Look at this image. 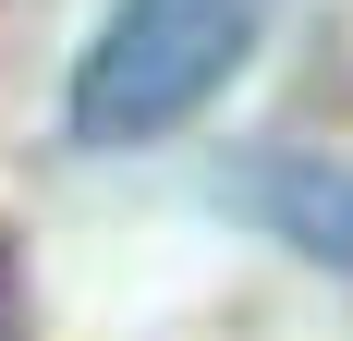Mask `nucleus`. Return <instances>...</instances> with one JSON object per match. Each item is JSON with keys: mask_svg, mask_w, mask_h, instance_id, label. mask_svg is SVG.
Here are the masks:
<instances>
[{"mask_svg": "<svg viewBox=\"0 0 353 341\" xmlns=\"http://www.w3.org/2000/svg\"><path fill=\"white\" fill-rule=\"evenodd\" d=\"M268 0H110V25L73 61V146H159L244 73Z\"/></svg>", "mask_w": 353, "mask_h": 341, "instance_id": "obj_1", "label": "nucleus"}, {"mask_svg": "<svg viewBox=\"0 0 353 341\" xmlns=\"http://www.w3.org/2000/svg\"><path fill=\"white\" fill-rule=\"evenodd\" d=\"M244 195L268 207L281 232H305V244H317V256H353V195H341V183H329L317 159H281V170H256Z\"/></svg>", "mask_w": 353, "mask_h": 341, "instance_id": "obj_2", "label": "nucleus"}, {"mask_svg": "<svg viewBox=\"0 0 353 341\" xmlns=\"http://www.w3.org/2000/svg\"><path fill=\"white\" fill-rule=\"evenodd\" d=\"M0 341H12V256H0Z\"/></svg>", "mask_w": 353, "mask_h": 341, "instance_id": "obj_3", "label": "nucleus"}]
</instances>
